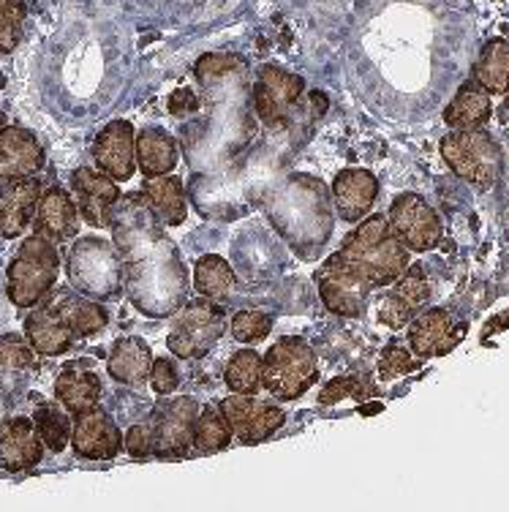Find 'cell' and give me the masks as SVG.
Listing matches in <instances>:
<instances>
[{"label": "cell", "instance_id": "cell-29", "mask_svg": "<svg viewBox=\"0 0 509 512\" xmlns=\"http://www.w3.org/2000/svg\"><path fill=\"white\" fill-rule=\"evenodd\" d=\"M142 194L167 227H180L188 218L186 188H183V180H177L172 172L158 175V178H145Z\"/></svg>", "mask_w": 509, "mask_h": 512}, {"label": "cell", "instance_id": "cell-31", "mask_svg": "<svg viewBox=\"0 0 509 512\" xmlns=\"http://www.w3.org/2000/svg\"><path fill=\"white\" fill-rule=\"evenodd\" d=\"M194 289L213 303H224L235 289V270L224 256H199L194 265Z\"/></svg>", "mask_w": 509, "mask_h": 512}, {"label": "cell", "instance_id": "cell-33", "mask_svg": "<svg viewBox=\"0 0 509 512\" xmlns=\"http://www.w3.org/2000/svg\"><path fill=\"white\" fill-rule=\"evenodd\" d=\"M232 428L226 425L224 414L218 406H199V414L194 420V431H191V444L199 453H221L232 444Z\"/></svg>", "mask_w": 509, "mask_h": 512}, {"label": "cell", "instance_id": "cell-39", "mask_svg": "<svg viewBox=\"0 0 509 512\" xmlns=\"http://www.w3.org/2000/svg\"><path fill=\"white\" fill-rule=\"evenodd\" d=\"M392 295L401 297L403 303L412 308V311H420V308L428 303V297H431V284H428V278H425L422 265L406 267V273L392 284Z\"/></svg>", "mask_w": 509, "mask_h": 512}, {"label": "cell", "instance_id": "cell-43", "mask_svg": "<svg viewBox=\"0 0 509 512\" xmlns=\"http://www.w3.org/2000/svg\"><path fill=\"white\" fill-rule=\"evenodd\" d=\"M150 384L158 395H172L180 384V374H177L175 360L169 357H153V365H150Z\"/></svg>", "mask_w": 509, "mask_h": 512}, {"label": "cell", "instance_id": "cell-18", "mask_svg": "<svg viewBox=\"0 0 509 512\" xmlns=\"http://www.w3.org/2000/svg\"><path fill=\"white\" fill-rule=\"evenodd\" d=\"M71 191L77 197L79 216L88 221L90 227H109V213L120 199V188L112 178H107L101 169L79 167L71 172Z\"/></svg>", "mask_w": 509, "mask_h": 512}, {"label": "cell", "instance_id": "cell-3", "mask_svg": "<svg viewBox=\"0 0 509 512\" xmlns=\"http://www.w3.org/2000/svg\"><path fill=\"white\" fill-rule=\"evenodd\" d=\"M262 207L275 232L303 259H316L333 235V191L314 175H286L278 186L262 194Z\"/></svg>", "mask_w": 509, "mask_h": 512}, {"label": "cell", "instance_id": "cell-27", "mask_svg": "<svg viewBox=\"0 0 509 512\" xmlns=\"http://www.w3.org/2000/svg\"><path fill=\"white\" fill-rule=\"evenodd\" d=\"M150 365H153L150 346L139 335H128L112 346L107 371L120 384H142L150 376Z\"/></svg>", "mask_w": 509, "mask_h": 512}, {"label": "cell", "instance_id": "cell-1", "mask_svg": "<svg viewBox=\"0 0 509 512\" xmlns=\"http://www.w3.org/2000/svg\"><path fill=\"white\" fill-rule=\"evenodd\" d=\"M128 300L150 319H169L188 303V270L145 194H120L109 213Z\"/></svg>", "mask_w": 509, "mask_h": 512}, {"label": "cell", "instance_id": "cell-26", "mask_svg": "<svg viewBox=\"0 0 509 512\" xmlns=\"http://www.w3.org/2000/svg\"><path fill=\"white\" fill-rule=\"evenodd\" d=\"M177 139L164 128H142L137 134V169L145 178L169 175L177 167Z\"/></svg>", "mask_w": 509, "mask_h": 512}, {"label": "cell", "instance_id": "cell-12", "mask_svg": "<svg viewBox=\"0 0 509 512\" xmlns=\"http://www.w3.org/2000/svg\"><path fill=\"white\" fill-rule=\"evenodd\" d=\"M218 409H221L226 425L232 428V436L240 444L267 442L286 423V412L281 406L256 401V395L232 393L218 404Z\"/></svg>", "mask_w": 509, "mask_h": 512}, {"label": "cell", "instance_id": "cell-24", "mask_svg": "<svg viewBox=\"0 0 509 512\" xmlns=\"http://www.w3.org/2000/svg\"><path fill=\"white\" fill-rule=\"evenodd\" d=\"M25 338L36 349V355L44 357L66 355L71 346H74V341H77L74 333L69 330V325L60 319L58 311L49 306L47 297L41 303H36L33 311L28 314V319H25Z\"/></svg>", "mask_w": 509, "mask_h": 512}, {"label": "cell", "instance_id": "cell-16", "mask_svg": "<svg viewBox=\"0 0 509 512\" xmlns=\"http://www.w3.org/2000/svg\"><path fill=\"white\" fill-rule=\"evenodd\" d=\"M93 161L107 178L126 183L137 169V134L128 120H112L98 131L93 142Z\"/></svg>", "mask_w": 509, "mask_h": 512}, {"label": "cell", "instance_id": "cell-47", "mask_svg": "<svg viewBox=\"0 0 509 512\" xmlns=\"http://www.w3.org/2000/svg\"><path fill=\"white\" fill-rule=\"evenodd\" d=\"M376 412H382V404H376V401H373V404H360V414H376Z\"/></svg>", "mask_w": 509, "mask_h": 512}, {"label": "cell", "instance_id": "cell-22", "mask_svg": "<svg viewBox=\"0 0 509 512\" xmlns=\"http://www.w3.org/2000/svg\"><path fill=\"white\" fill-rule=\"evenodd\" d=\"M44 442H41L36 425L28 417H14L0 428V466L6 472H28L36 469L44 458Z\"/></svg>", "mask_w": 509, "mask_h": 512}, {"label": "cell", "instance_id": "cell-25", "mask_svg": "<svg viewBox=\"0 0 509 512\" xmlns=\"http://www.w3.org/2000/svg\"><path fill=\"white\" fill-rule=\"evenodd\" d=\"M49 306L55 308L60 319L69 325L74 338H90V335L101 333L109 322V314L101 308L98 300H90L85 295H74L69 289H52L47 295Z\"/></svg>", "mask_w": 509, "mask_h": 512}, {"label": "cell", "instance_id": "cell-35", "mask_svg": "<svg viewBox=\"0 0 509 512\" xmlns=\"http://www.w3.org/2000/svg\"><path fill=\"white\" fill-rule=\"evenodd\" d=\"M226 387L237 395H256L262 390V355L256 349H240L229 357L224 371Z\"/></svg>", "mask_w": 509, "mask_h": 512}, {"label": "cell", "instance_id": "cell-7", "mask_svg": "<svg viewBox=\"0 0 509 512\" xmlns=\"http://www.w3.org/2000/svg\"><path fill=\"white\" fill-rule=\"evenodd\" d=\"M319 382V357L305 338L286 335L262 357V387L278 401H297Z\"/></svg>", "mask_w": 509, "mask_h": 512}, {"label": "cell", "instance_id": "cell-21", "mask_svg": "<svg viewBox=\"0 0 509 512\" xmlns=\"http://www.w3.org/2000/svg\"><path fill=\"white\" fill-rule=\"evenodd\" d=\"M79 207L63 186H49L41 191L39 207L33 216V229L49 237L52 243H66L79 235Z\"/></svg>", "mask_w": 509, "mask_h": 512}, {"label": "cell", "instance_id": "cell-48", "mask_svg": "<svg viewBox=\"0 0 509 512\" xmlns=\"http://www.w3.org/2000/svg\"><path fill=\"white\" fill-rule=\"evenodd\" d=\"M9 126V115L6 112H0V128H6Z\"/></svg>", "mask_w": 509, "mask_h": 512}, {"label": "cell", "instance_id": "cell-23", "mask_svg": "<svg viewBox=\"0 0 509 512\" xmlns=\"http://www.w3.org/2000/svg\"><path fill=\"white\" fill-rule=\"evenodd\" d=\"M41 191H44V183L39 180V175L17 180L0 191V237L14 240L33 224Z\"/></svg>", "mask_w": 509, "mask_h": 512}, {"label": "cell", "instance_id": "cell-20", "mask_svg": "<svg viewBox=\"0 0 509 512\" xmlns=\"http://www.w3.org/2000/svg\"><path fill=\"white\" fill-rule=\"evenodd\" d=\"M463 330L466 327H455V319L444 308H431L409 322V349L422 360L447 355L461 341Z\"/></svg>", "mask_w": 509, "mask_h": 512}, {"label": "cell", "instance_id": "cell-42", "mask_svg": "<svg viewBox=\"0 0 509 512\" xmlns=\"http://www.w3.org/2000/svg\"><path fill=\"white\" fill-rule=\"evenodd\" d=\"M123 447L137 461H145V458L156 453V425H153V420L131 425L126 431V439H123Z\"/></svg>", "mask_w": 509, "mask_h": 512}, {"label": "cell", "instance_id": "cell-30", "mask_svg": "<svg viewBox=\"0 0 509 512\" xmlns=\"http://www.w3.org/2000/svg\"><path fill=\"white\" fill-rule=\"evenodd\" d=\"M490 115H493L490 93L477 79H471L455 93L450 107L444 109V123L450 128H482L490 120Z\"/></svg>", "mask_w": 509, "mask_h": 512}, {"label": "cell", "instance_id": "cell-37", "mask_svg": "<svg viewBox=\"0 0 509 512\" xmlns=\"http://www.w3.org/2000/svg\"><path fill=\"white\" fill-rule=\"evenodd\" d=\"M371 395H376V387L368 379H363V376H335L333 382H327L322 387L319 404L333 406L338 401H343V398H354V401L363 404L365 398H371Z\"/></svg>", "mask_w": 509, "mask_h": 512}, {"label": "cell", "instance_id": "cell-2", "mask_svg": "<svg viewBox=\"0 0 509 512\" xmlns=\"http://www.w3.org/2000/svg\"><path fill=\"white\" fill-rule=\"evenodd\" d=\"M194 74L205 88L199 101L205 115L191 131L186 128V158L196 172L221 175L256 137L248 63L240 55L207 52L196 60Z\"/></svg>", "mask_w": 509, "mask_h": 512}, {"label": "cell", "instance_id": "cell-11", "mask_svg": "<svg viewBox=\"0 0 509 512\" xmlns=\"http://www.w3.org/2000/svg\"><path fill=\"white\" fill-rule=\"evenodd\" d=\"M305 79L300 74L267 63L256 71L251 85V104L256 120L270 131H286L294 123V109L303 96Z\"/></svg>", "mask_w": 509, "mask_h": 512}, {"label": "cell", "instance_id": "cell-45", "mask_svg": "<svg viewBox=\"0 0 509 512\" xmlns=\"http://www.w3.org/2000/svg\"><path fill=\"white\" fill-rule=\"evenodd\" d=\"M169 112L177 118H186V115H196L199 112V99L191 88H180L169 96Z\"/></svg>", "mask_w": 509, "mask_h": 512}, {"label": "cell", "instance_id": "cell-44", "mask_svg": "<svg viewBox=\"0 0 509 512\" xmlns=\"http://www.w3.org/2000/svg\"><path fill=\"white\" fill-rule=\"evenodd\" d=\"M414 314H417V311H412V308L403 303L401 297H395L392 292L390 295H384L382 306H379V322L390 327V330H401V327H406L414 319Z\"/></svg>", "mask_w": 509, "mask_h": 512}, {"label": "cell", "instance_id": "cell-13", "mask_svg": "<svg viewBox=\"0 0 509 512\" xmlns=\"http://www.w3.org/2000/svg\"><path fill=\"white\" fill-rule=\"evenodd\" d=\"M390 227L398 235L403 246L417 254H425L439 246L441 240V218L420 194L406 191L392 199L390 205Z\"/></svg>", "mask_w": 509, "mask_h": 512}, {"label": "cell", "instance_id": "cell-15", "mask_svg": "<svg viewBox=\"0 0 509 512\" xmlns=\"http://www.w3.org/2000/svg\"><path fill=\"white\" fill-rule=\"evenodd\" d=\"M44 161H47L44 148L30 128H0V191L17 180L39 175L44 169Z\"/></svg>", "mask_w": 509, "mask_h": 512}, {"label": "cell", "instance_id": "cell-40", "mask_svg": "<svg viewBox=\"0 0 509 512\" xmlns=\"http://www.w3.org/2000/svg\"><path fill=\"white\" fill-rule=\"evenodd\" d=\"M232 338L240 341V344H259L265 341L270 330H273V316L262 314V311H237L232 316Z\"/></svg>", "mask_w": 509, "mask_h": 512}, {"label": "cell", "instance_id": "cell-46", "mask_svg": "<svg viewBox=\"0 0 509 512\" xmlns=\"http://www.w3.org/2000/svg\"><path fill=\"white\" fill-rule=\"evenodd\" d=\"M496 115H499L501 123H507V126H509V90H507V99L501 101V107H499V112H496Z\"/></svg>", "mask_w": 509, "mask_h": 512}, {"label": "cell", "instance_id": "cell-19", "mask_svg": "<svg viewBox=\"0 0 509 512\" xmlns=\"http://www.w3.org/2000/svg\"><path fill=\"white\" fill-rule=\"evenodd\" d=\"M333 202L335 213L341 216V221L346 224H357L363 221L371 207L376 205V197H379V180L373 172L360 167L341 169L333 180Z\"/></svg>", "mask_w": 509, "mask_h": 512}, {"label": "cell", "instance_id": "cell-4", "mask_svg": "<svg viewBox=\"0 0 509 512\" xmlns=\"http://www.w3.org/2000/svg\"><path fill=\"white\" fill-rule=\"evenodd\" d=\"M338 254L360 267L376 289L392 286L409 267V248L398 240L390 227V218L382 213L363 218L360 227L343 240Z\"/></svg>", "mask_w": 509, "mask_h": 512}, {"label": "cell", "instance_id": "cell-10", "mask_svg": "<svg viewBox=\"0 0 509 512\" xmlns=\"http://www.w3.org/2000/svg\"><path fill=\"white\" fill-rule=\"evenodd\" d=\"M316 286L324 308L343 319H360L368 308V297L376 289L371 278L341 254L324 259V265L316 273Z\"/></svg>", "mask_w": 509, "mask_h": 512}, {"label": "cell", "instance_id": "cell-36", "mask_svg": "<svg viewBox=\"0 0 509 512\" xmlns=\"http://www.w3.org/2000/svg\"><path fill=\"white\" fill-rule=\"evenodd\" d=\"M25 0H0V55H9L20 47L25 36Z\"/></svg>", "mask_w": 509, "mask_h": 512}, {"label": "cell", "instance_id": "cell-5", "mask_svg": "<svg viewBox=\"0 0 509 512\" xmlns=\"http://www.w3.org/2000/svg\"><path fill=\"white\" fill-rule=\"evenodd\" d=\"M60 276L58 243L33 232L6 270V295L17 308H33L55 289Z\"/></svg>", "mask_w": 509, "mask_h": 512}, {"label": "cell", "instance_id": "cell-41", "mask_svg": "<svg viewBox=\"0 0 509 512\" xmlns=\"http://www.w3.org/2000/svg\"><path fill=\"white\" fill-rule=\"evenodd\" d=\"M417 363H414L412 349H406L401 344H387L384 346L382 357H379V376H382L384 382H390V379H398L403 374H412Z\"/></svg>", "mask_w": 509, "mask_h": 512}, {"label": "cell", "instance_id": "cell-32", "mask_svg": "<svg viewBox=\"0 0 509 512\" xmlns=\"http://www.w3.org/2000/svg\"><path fill=\"white\" fill-rule=\"evenodd\" d=\"M474 79L488 93H507L509 90V41L490 39L480 52L474 66Z\"/></svg>", "mask_w": 509, "mask_h": 512}, {"label": "cell", "instance_id": "cell-17", "mask_svg": "<svg viewBox=\"0 0 509 512\" xmlns=\"http://www.w3.org/2000/svg\"><path fill=\"white\" fill-rule=\"evenodd\" d=\"M71 447L79 458L88 461H109L123 450V431L109 417L107 409H88L74 414V431H71Z\"/></svg>", "mask_w": 509, "mask_h": 512}, {"label": "cell", "instance_id": "cell-14", "mask_svg": "<svg viewBox=\"0 0 509 512\" xmlns=\"http://www.w3.org/2000/svg\"><path fill=\"white\" fill-rule=\"evenodd\" d=\"M199 414V404L188 395L172 398L167 404H161L153 414V425H156V458L161 461H172V458H183L191 444V431H194V420Z\"/></svg>", "mask_w": 509, "mask_h": 512}, {"label": "cell", "instance_id": "cell-34", "mask_svg": "<svg viewBox=\"0 0 509 512\" xmlns=\"http://www.w3.org/2000/svg\"><path fill=\"white\" fill-rule=\"evenodd\" d=\"M33 425L39 431L41 442L47 447L49 453H63L71 444V423L69 412L58 404H49V401H39L36 412H33Z\"/></svg>", "mask_w": 509, "mask_h": 512}, {"label": "cell", "instance_id": "cell-9", "mask_svg": "<svg viewBox=\"0 0 509 512\" xmlns=\"http://www.w3.org/2000/svg\"><path fill=\"white\" fill-rule=\"evenodd\" d=\"M226 333L224 308L213 300L186 303L172 319V330L167 335L169 352L180 360H199L205 357Z\"/></svg>", "mask_w": 509, "mask_h": 512}, {"label": "cell", "instance_id": "cell-8", "mask_svg": "<svg viewBox=\"0 0 509 512\" xmlns=\"http://www.w3.org/2000/svg\"><path fill=\"white\" fill-rule=\"evenodd\" d=\"M441 156L471 186L490 188L501 178V148L482 128H455L441 139Z\"/></svg>", "mask_w": 509, "mask_h": 512}, {"label": "cell", "instance_id": "cell-6", "mask_svg": "<svg viewBox=\"0 0 509 512\" xmlns=\"http://www.w3.org/2000/svg\"><path fill=\"white\" fill-rule=\"evenodd\" d=\"M69 284L90 300H115L123 295V265L112 240L88 235L71 246L66 262Z\"/></svg>", "mask_w": 509, "mask_h": 512}, {"label": "cell", "instance_id": "cell-38", "mask_svg": "<svg viewBox=\"0 0 509 512\" xmlns=\"http://www.w3.org/2000/svg\"><path fill=\"white\" fill-rule=\"evenodd\" d=\"M36 365V349L17 333L0 335V374L28 371Z\"/></svg>", "mask_w": 509, "mask_h": 512}, {"label": "cell", "instance_id": "cell-28", "mask_svg": "<svg viewBox=\"0 0 509 512\" xmlns=\"http://www.w3.org/2000/svg\"><path fill=\"white\" fill-rule=\"evenodd\" d=\"M55 398L69 414H82L101 404V379L88 368H66L55 379Z\"/></svg>", "mask_w": 509, "mask_h": 512}]
</instances>
